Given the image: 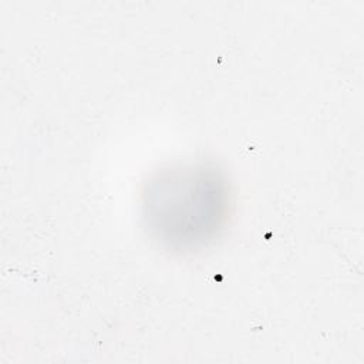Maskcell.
<instances>
[{"mask_svg": "<svg viewBox=\"0 0 364 364\" xmlns=\"http://www.w3.org/2000/svg\"><path fill=\"white\" fill-rule=\"evenodd\" d=\"M229 195L225 178L213 168L168 169L145 192V218L164 245L192 250L203 246L223 226Z\"/></svg>", "mask_w": 364, "mask_h": 364, "instance_id": "6da1fadb", "label": "cell"}]
</instances>
